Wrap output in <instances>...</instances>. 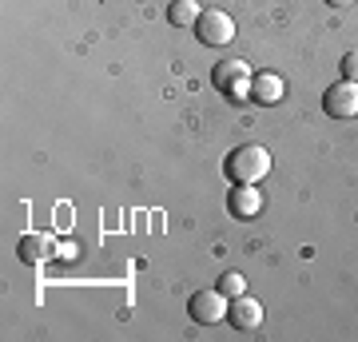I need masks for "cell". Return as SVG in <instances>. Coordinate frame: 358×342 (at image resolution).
<instances>
[{
	"instance_id": "9",
	"label": "cell",
	"mask_w": 358,
	"mask_h": 342,
	"mask_svg": "<svg viewBox=\"0 0 358 342\" xmlns=\"http://www.w3.org/2000/svg\"><path fill=\"white\" fill-rule=\"evenodd\" d=\"M282 96H287V84H282V76H275V72H259V76H251V100H259V104H279Z\"/></svg>"
},
{
	"instance_id": "11",
	"label": "cell",
	"mask_w": 358,
	"mask_h": 342,
	"mask_svg": "<svg viewBox=\"0 0 358 342\" xmlns=\"http://www.w3.org/2000/svg\"><path fill=\"white\" fill-rule=\"evenodd\" d=\"M219 291L227 294V299H235V294H247V279L239 275V271H227V275L219 279Z\"/></svg>"
},
{
	"instance_id": "13",
	"label": "cell",
	"mask_w": 358,
	"mask_h": 342,
	"mask_svg": "<svg viewBox=\"0 0 358 342\" xmlns=\"http://www.w3.org/2000/svg\"><path fill=\"white\" fill-rule=\"evenodd\" d=\"M327 4H334V8H346V4H355V0H327Z\"/></svg>"
},
{
	"instance_id": "3",
	"label": "cell",
	"mask_w": 358,
	"mask_h": 342,
	"mask_svg": "<svg viewBox=\"0 0 358 342\" xmlns=\"http://www.w3.org/2000/svg\"><path fill=\"white\" fill-rule=\"evenodd\" d=\"M195 36L203 40V44H211V48H223V44H231V36H235V20H231L227 13H219V8H207V13H199V20H195Z\"/></svg>"
},
{
	"instance_id": "6",
	"label": "cell",
	"mask_w": 358,
	"mask_h": 342,
	"mask_svg": "<svg viewBox=\"0 0 358 342\" xmlns=\"http://www.w3.org/2000/svg\"><path fill=\"white\" fill-rule=\"evenodd\" d=\"M52 235H44V231H28L24 239L16 243V255H20V263L28 266H40V263H48L52 259Z\"/></svg>"
},
{
	"instance_id": "2",
	"label": "cell",
	"mask_w": 358,
	"mask_h": 342,
	"mask_svg": "<svg viewBox=\"0 0 358 342\" xmlns=\"http://www.w3.org/2000/svg\"><path fill=\"white\" fill-rule=\"evenodd\" d=\"M211 84H215L223 96H231V100H251V72H247V64H239V60L215 64Z\"/></svg>"
},
{
	"instance_id": "8",
	"label": "cell",
	"mask_w": 358,
	"mask_h": 342,
	"mask_svg": "<svg viewBox=\"0 0 358 342\" xmlns=\"http://www.w3.org/2000/svg\"><path fill=\"white\" fill-rule=\"evenodd\" d=\"M227 207H231V215L235 219H251L259 207H263V191H255V183H239V187L231 191Z\"/></svg>"
},
{
	"instance_id": "4",
	"label": "cell",
	"mask_w": 358,
	"mask_h": 342,
	"mask_svg": "<svg viewBox=\"0 0 358 342\" xmlns=\"http://www.w3.org/2000/svg\"><path fill=\"white\" fill-rule=\"evenodd\" d=\"M227 294L223 291H195L192 299H187V315L195 318V322H203V327H211V322H223L227 318Z\"/></svg>"
},
{
	"instance_id": "12",
	"label": "cell",
	"mask_w": 358,
	"mask_h": 342,
	"mask_svg": "<svg viewBox=\"0 0 358 342\" xmlns=\"http://www.w3.org/2000/svg\"><path fill=\"white\" fill-rule=\"evenodd\" d=\"M343 76H346V80H358V48L343 56Z\"/></svg>"
},
{
	"instance_id": "7",
	"label": "cell",
	"mask_w": 358,
	"mask_h": 342,
	"mask_svg": "<svg viewBox=\"0 0 358 342\" xmlns=\"http://www.w3.org/2000/svg\"><path fill=\"white\" fill-rule=\"evenodd\" d=\"M227 318H231V327L255 330L259 322H263V303L247 299V294H235V299H231V306H227Z\"/></svg>"
},
{
	"instance_id": "5",
	"label": "cell",
	"mask_w": 358,
	"mask_h": 342,
	"mask_svg": "<svg viewBox=\"0 0 358 342\" xmlns=\"http://www.w3.org/2000/svg\"><path fill=\"white\" fill-rule=\"evenodd\" d=\"M322 108H327V115H334V120H355L358 115V80H343V84L327 88Z\"/></svg>"
},
{
	"instance_id": "10",
	"label": "cell",
	"mask_w": 358,
	"mask_h": 342,
	"mask_svg": "<svg viewBox=\"0 0 358 342\" xmlns=\"http://www.w3.org/2000/svg\"><path fill=\"white\" fill-rule=\"evenodd\" d=\"M167 20L176 28H195V20H199V0H176Z\"/></svg>"
},
{
	"instance_id": "1",
	"label": "cell",
	"mask_w": 358,
	"mask_h": 342,
	"mask_svg": "<svg viewBox=\"0 0 358 342\" xmlns=\"http://www.w3.org/2000/svg\"><path fill=\"white\" fill-rule=\"evenodd\" d=\"M267 171H271V155L263 152V148H255V143L235 148V152L227 155V176L235 179V183H259Z\"/></svg>"
}]
</instances>
